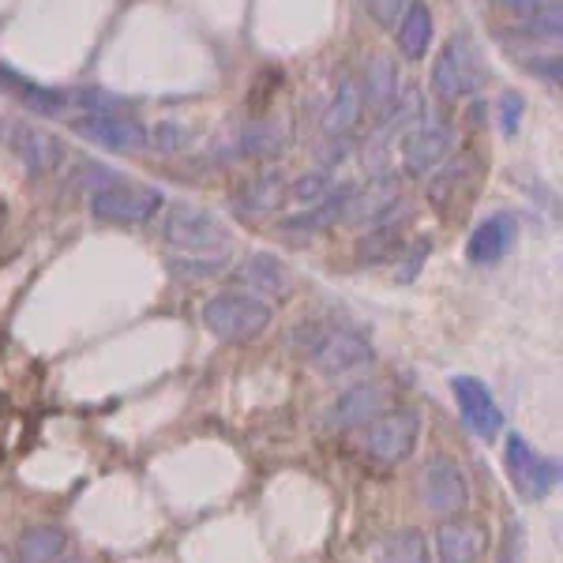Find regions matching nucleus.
I'll return each instance as SVG.
<instances>
[{"instance_id":"1","label":"nucleus","mask_w":563,"mask_h":563,"mask_svg":"<svg viewBox=\"0 0 563 563\" xmlns=\"http://www.w3.org/2000/svg\"><path fill=\"white\" fill-rule=\"evenodd\" d=\"M294 339L305 350L308 365L320 372L323 379H342L350 372L372 365V357H376L368 334L353 331V327H327L320 320H312L297 327Z\"/></svg>"},{"instance_id":"2","label":"nucleus","mask_w":563,"mask_h":563,"mask_svg":"<svg viewBox=\"0 0 563 563\" xmlns=\"http://www.w3.org/2000/svg\"><path fill=\"white\" fill-rule=\"evenodd\" d=\"M199 320H203V327L218 342L244 346V342L263 339V331L275 320V312H271V305L263 297L249 294V289H222V294L207 297Z\"/></svg>"},{"instance_id":"3","label":"nucleus","mask_w":563,"mask_h":563,"mask_svg":"<svg viewBox=\"0 0 563 563\" xmlns=\"http://www.w3.org/2000/svg\"><path fill=\"white\" fill-rule=\"evenodd\" d=\"M162 241L177 256H203V252H230L233 230L214 211L196 203H174L162 218Z\"/></svg>"},{"instance_id":"4","label":"nucleus","mask_w":563,"mask_h":563,"mask_svg":"<svg viewBox=\"0 0 563 563\" xmlns=\"http://www.w3.org/2000/svg\"><path fill=\"white\" fill-rule=\"evenodd\" d=\"M504 466H507V477H511V488L526 504L549 499L560 488V477H563L560 459H549V455H541V451H533V443L519 432L507 435Z\"/></svg>"},{"instance_id":"5","label":"nucleus","mask_w":563,"mask_h":563,"mask_svg":"<svg viewBox=\"0 0 563 563\" xmlns=\"http://www.w3.org/2000/svg\"><path fill=\"white\" fill-rule=\"evenodd\" d=\"M162 207H166V196H162L158 188L135 185V180H124V177L90 192V211H95V218L117 222V225H143V222H151Z\"/></svg>"},{"instance_id":"6","label":"nucleus","mask_w":563,"mask_h":563,"mask_svg":"<svg viewBox=\"0 0 563 563\" xmlns=\"http://www.w3.org/2000/svg\"><path fill=\"white\" fill-rule=\"evenodd\" d=\"M417 440H421V413L410 406H390L387 413L368 421L365 451L368 459L384 462V466H398L417 451Z\"/></svg>"},{"instance_id":"7","label":"nucleus","mask_w":563,"mask_h":563,"mask_svg":"<svg viewBox=\"0 0 563 563\" xmlns=\"http://www.w3.org/2000/svg\"><path fill=\"white\" fill-rule=\"evenodd\" d=\"M481 57L466 38H451L432 60V90L440 102H462L481 87Z\"/></svg>"},{"instance_id":"8","label":"nucleus","mask_w":563,"mask_h":563,"mask_svg":"<svg viewBox=\"0 0 563 563\" xmlns=\"http://www.w3.org/2000/svg\"><path fill=\"white\" fill-rule=\"evenodd\" d=\"M390 406H395V384H387V379H365V384H353L342 390L323 421L334 432H353L361 424L376 421L379 413H387Z\"/></svg>"},{"instance_id":"9","label":"nucleus","mask_w":563,"mask_h":563,"mask_svg":"<svg viewBox=\"0 0 563 563\" xmlns=\"http://www.w3.org/2000/svg\"><path fill=\"white\" fill-rule=\"evenodd\" d=\"M421 499L432 515L440 519H451V515H462L470 507V481L462 474V466L455 459L448 455H432L429 462L421 466Z\"/></svg>"},{"instance_id":"10","label":"nucleus","mask_w":563,"mask_h":563,"mask_svg":"<svg viewBox=\"0 0 563 563\" xmlns=\"http://www.w3.org/2000/svg\"><path fill=\"white\" fill-rule=\"evenodd\" d=\"M0 135H4L8 151L23 162V169L31 177H49L65 162V143L31 121H4L0 124Z\"/></svg>"},{"instance_id":"11","label":"nucleus","mask_w":563,"mask_h":563,"mask_svg":"<svg viewBox=\"0 0 563 563\" xmlns=\"http://www.w3.org/2000/svg\"><path fill=\"white\" fill-rule=\"evenodd\" d=\"M451 154V129L443 117L424 113L421 124H413L402 140V169L410 177H429L448 162Z\"/></svg>"},{"instance_id":"12","label":"nucleus","mask_w":563,"mask_h":563,"mask_svg":"<svg viewBox=\"0 0 563 563\" xmlns=\"http://www.w3.org/2000/svg\"><path fill=\"white\" fill-rule=\"evenodd\" d=\"M84 140L98 143L106 151H117V154H132V151H143L151 143V132L143 129V121H135L129 113H84L76 117L71 124Z\"/></svg>"},{"instance_id":"13","label":"nucleus","mask_w":563,"mask_h":563,"mask_svg":"<svg viewBox=\"0 0 563 563\" xmlns=\"http://www.w3.org/2000/svg\"><path fill=\"white\" fill-rule=\"evenodd\" d=\"M451 395H455V406L466 421V429L477 435V440L493 443L499 432H504V410L496 406L493 390L481 384L477 376H455L451 379Z\"/></svg>"},{"instance_id":"14","label":"nucleus","mask_w":563,"mask_h":563,"mask_svg":"<svg viewBox=\"0 0 563 563\" xmlns=\"http://www.w3.org/2000/svg\"><path fill=\"white\" fill-rule=\"evenodd\" d=\"M435 560L440 563H477L488 549V530L477 519L451 515L435 526Z\"/></svg>"},{"instance_id":"15","label":"nucleus","mask_w":563,"mask_h":563,"mask_svg":"<svg viewBox=\"0 0 563 563\" xmlns=\"http://www.w3.org/2000/svg\"><path fill=\"white\" fill-rule=\"evenodd\" d=\"M286 199V177L282 174H260L252 180H244L241 188H233L230 207L241 222H263L267 214H275Z\"/></svg>"},{"instance_id":"16","label":"nucleus","mask_w":563,"mask_h":563,"mask_svg":"<svg viewBox=\"0 0 563 563\" xmlns=\"http://www.w3.org/2000/svg\"><path fill=\"white\" fill-rule=\"evenodd\" d=\"M390 211H398V185L395 180H372L368 188H350L342 222L350 225H379Z\"/></svg>"},{"instance_id":"17","label":"nucleus","mask_w":563,"mask_h":563,"mask_svg":"<svg viewBox=\"0 0 563 563\" xmlns=\"http://www.w3.org/2000/svg\"><path fill=\"white\" fill-rule=\"evenodd\" d=\"M238 282L241 289H249L256 297H289V289H294L289 267L278 256H271V252H252L238 267Z\"/></svg>"},{"instance_id":"18","label":"nucleus","mask_w":563,"mask_h":563,"mask_svg":"<svg viewBox=\"0 0 563 563\" xmlns=\"http://www.w3.org/2000/svg\"><path fill=\"white\" fill-rule=\"evenodd\" d=\"M515 241H519V222H515L511 214H493L488 222H481L474 230V238L466 244V260L488 267V263L504 260Z\"/></svg>"},{"instance_id":"19","label":"nucleus","mask_w":563,"mask_h":563,"mask_svg":"<svg viewBox=\"0 0 563 563\" xmlns=\"http://www.w3.org/2000/svg\"><path fill=\"white\" fill-rule=\"evenodd\" d=\"M346 199H350V188H342V192L323 196L320 203H312V207H305V211H297V214L282 218L278 230L286 233V238H294L297 244H301V241L312 238V233H320V230H327V225L342 222V211H346Z\"/></svg>"},{"instance_id":"20","label":"nucleus","mask_w":563,"mask_h":563,"mask_svg":"<svg viewBox=\"0 0 563 563\" xmlns=\"http://www.w3.org/2000/svg\"><path fill=\"white\" fill-rule=\"evenodd\" d=\"M15 560L20 563H57L68 552V533L53 522H38V526H26L15 541Z\"/></svg>"},{"instance_id":"21","label":"nucleus","mask_w":563,"mask_h":563,"mask_svg":"<svg viewBox=\"0 0 563 563\" xmlns=\"http://www.w3.org/2000/svg\"><path fill=\"white\" fill-rule=\"evenodd\" d=\"M357 95H361V109L384 117L387 109L395 106V98L402 95V90H398L395 65H390L387 57H372L368 68H365V79H361V87H357Z\"/></svg>"},{"instance_id":"22","label":"nucleus","mask_w":563,"mask_h":563,"mask_svg":"<svg viewBox=\"0 0 563 563\" xmlns=\"http://www.w3.org/2000/svg\"><path fill=\"white\" fill-rule=\"evenodd\" d=\"M395 42L402 49L406 60H421L429 53V42H432V12L424 0H410L406 12L398 15L395 23Z\"/></svg>"},{"instance_id":"23","label":"nucleus","mask_w":563,"mask_h":563,"mask_svg":"<svg viewBox=\"0 0 563 563\" xmlns=\"http://www.w3.org/2000/svg\"><path fill=\"white\" fill-rule=\"evenodd\" d=\"M361 95H357V84H353L350 76L339 79V90H334V102L331 109L323 113V132L327 135H353V129H357L361 121Z\"/></svg>"},{"instance_id":"24","label":"nucleus","mask_w":563,"mask_h":563,"mask_svg":"<svg viewBox=\"0 0 563 563\" xmlns=\"http://www.w3.org/2000/svg\"><path fill=\"white\" fill-rule=\"evenodd\" d=\"M402 252H406V241L395 222L368 225V233L357 241V260H365V263H387V260H398Z\"/></svg>"},{"instance_id":"25","label":"nucleus","mask_w":563,"mask_h":563,"mask_svg":"<svg viewBox=\"0 0 563 563\" xmlns=\"http://www.w3.org/2000/svg\"><path fill=\"white\" fill-rule=\"evenodd\" d=\"M379 563H432L429 560V538L413 526L387 533V541L379 544Z\"/></svg>"},{"instance_id":"26","label":"nucleus","mask_w":563,"mask_h":563,"mask_svg":"<svg viewBox=\"0 0 563 563\" xmlns=\"http://www.w3.org/2000/svg\"><path fill=\"white\" fill-rule=\"evenodd\" d=\"M169 271H174L177 278H218L230 271V252H203V256H169Z\"/></svg>"},{"instance_id":"27","label":"nucleus","mask_w":563,"mask_h":563,"mask_svg":"<svg viewBox=\"0 0 563 563\" xmlns=\"http://www.w3.org/2000/svg\"><path fill=\"white\" fill-rule=\"evenodd\" d=\"M241 147L244 154H278L286 147V132H282L275 121H252L249 129H244Z\"/></svg>"},{"instance_id":"28","label":"nucleus","mask_w":563,"mask_h":563,"mask_svg":"<svg viewBox=\"0 0 563 563\" xmlns=\"http://www.w3.org/2000/svg\"><path fill=\"white\" fill-rule=\"evenodd\" d=\"M334 188H331V177L327 174H301L289 185V196L297 199V203H305V207H312V203H320L323 196H331Z\"/></svg>"},{"instance_id":"29","label":"nucleus","mask_w":563,"mask_h":563,"mask_svg":"<svg viewBox=\"0 0 563 563\" xmlns=\"http://www.w3.org/2000/svg\"><path fill=\"white\" fill-rule=\"evenodd\" d=\"M406 4H410V0H365V8L372 12V20H376L379 26H390V31H395L398 15L406 12Z\"/></svg>"},{"instance_id":"30","label":"nucleus","mask_w":563,"mask_h":563,"mask_svg":"<svg viewBox=\"0 0 563 563\" xmlns=\"http://www.w3.org/2000/svg\"><path fill=\"white\" fill-rule=\"evenodd\" d=\"M522 522H507V541H504V563H522Z\"/></svg>"},{"instance_id":"31","label":"nucleus","mask_w":563,"mask_h":563,"mask_svg":"<svg viewBox=\"0 0 563 563\" xmlns=\"http://www.w3.org/2000/svg\"><path fill=\"white\" fill-rule=\"evenodd\" d=\"M522 113V98L519 95H504V129L515 132V121H519Z\"/></svg>"},{"instance_id":"32","label":"nucleus","mask_w":563,"mask_h":563,"mask_svg":"<svg viewBox=\"0 0 563 563\" xmlns=\"http://www.w3.org/2000/svg\"><path fill=\"white\" fill-rule=\"evenodd\" d=\"M0 87H15V90H20V95L26 98V95H31V84H26V79L23 76H15V71L12 68H4V65H0Z\"/></svg>"},{"instance_id":"33","label":"nucleus","mask_w":563,"mask_h":563,"mask_svg":"<svg viewBox=\"0 0 563 563\" xmlns=\"http://www.w3.org/2000/svg\"><path fill=\"white\" fill-rule=\"evenodd\" d=\"M0 563H20V560H15L12 549H4V544H0Z\"/></svg>"},{"instance_id":"34","label":"nucleus","mask_w":563,"mask_h":563,"mask_svg":"<svg viewBox=\"0 0 563 563\" xmlns=\"http://www.w3.org/2000/svg\"><path fill=\"white\" fill-rule=\"evenodd\" d=\"M57 563H90V560H84V556H60Z\"/></svg>"}]
</instances>
